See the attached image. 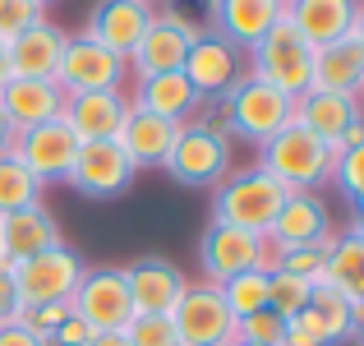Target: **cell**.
<instances>
[{"mask_svg": "<svg viewBox=\"0 0 364 346\" xmlns=\"http://www.w3.org/2000/svg\"><path fill=\"white\" fill-rule=\"evenodd\" d=\"M124 74H129V61L107 46H97L92 37H65V51H60V70H55V83L60 93H120Z\"/></svg>", "mask_w": 364, "mask_h": 346, "instance_id": "7", "label": "cell"}, {"mask_svg": "<svg viewBox=\"0 0 364 346\" xmlns=\"http://www.w3.org/2000/svg\"><path fill=\"white\" fill-rule=\"evenodd\" d=\"M9 79H14V74H9V61H5V46H0V88H5Z\"/></svg>", "mask_w": 364, "mask_h": 346, "instance_id": "46", "label": "cell"}, {"mask_svg": "<svg viewBox=\"0 0 364 346\" xmlns=\"http://www.w3.org/2000/svg\"><path fill=\"white\" fill-rule=\"evenodd\" d=\"M249 74H254V79H263V83H272L277 93H286V98H304V93H309L314 46L291 28L286 9H282V19L267 28L263 42L249 51Z\"/></svg>", "mask_w": 364, "mask_h": 346, "instance_id": "5", "label": "cell"}, {"mask_svg": "<svg viewBox=\"0 0 364 346\" xmlns=\"http://www.w3.org/2000/svg\"><path fill=\"white\" fill-rule=\"evenodd\" d=\"M124 282H129V305L134 314H171L180 305V295L189 291L185 273H180L171 258H134L129 268H124Z\"/></svg>", "mask_w": 364, "mask_h": 346, "instance_id": "14", "label": "cell"}, {"mask_svg": "<svg viewBox=\"0 0 364 346\" xmlns=\"http://www.w3.org/2000/svg\"><path fill=\"white\" fill-rule=\"evenodd\" d=\"M18 319H23V300H18V286H14L9 263L0 258V323H18Z\"/></svg>", "mask_w": 364, "mask_h": 346, "instance_id": "39", "label": "cell"}, {"mask_svg": "<svg viewBox=\"0 0 364 346\" xmlns=\"http://www.w3.org/2000/svg\"><path fill=\"white\" fill-rule=\"evenodd\" d=\"M231 346H254V342H240V337H235V342H231Z\"/></svg>", "mask_w": 364, "mask_h": 346, "instance_id": "50", "label": "cell"}, {"mask_svg": "<svg viewBox=\"0 0 364 346\" xmlns=\"http://www.w3.org/2000/svg\"><path fill=\"white\" fill-rule=\"evenodd\" d=\"M350 332L364 337V300H350Z\"/></svg>", "mask_w": 364, "mask_h": 346, "instance_id": "44", "label": "cell"}, {"mask_svg": "<svg viewBox=\"0 0 364 346\" xmlns=\"http://www.w3.org/2000/svg\"><path fill=\"white\" fill-rule=\"evenodd\" d=\"M139 171L129 167V157L120 152L116 139H97V143H79L74 152V167H70V185L88 199H116L134 185Z\"/></svg>", "mask_w": 364, "mask_h": 346, "instance_id": "11", "label": "cell"}, {"mask_svg": "<svg viewBox=\"0 0 364 346\" xmlns=\"http://www.w3.org/2000/svg\"><path fill=\"white\" fill-rule=\"evenodd\" d=\"M171 323H176L180 346H231L235 328H240L213 282L189 286V291L180 295V305L171 310Z\"/></svg>", "mask_w": 364, "mask_h": 346, "instance_id": "10", "label": "cell"}, {"mask_svg": "<svg viewBox=\"0 0 364 346\" xmlns=\"http://www.w3.org/2000/svg\"><path fill=\"white\" fill-rule=\"evenodd\" d=\"M70 305L92 332H124V323L134 319L124 268H83Z\"/></svg>", "mask_w": 364, "mask_h": 346, "instance_id": "8", "label": "cell"}, {"mask_svg": "<svg viewBox=\"0 0 364 346\" xmlns=\"http://www.w3.org/2000/svg\"><path fill=\"white\" fill-rule=\"evenodd\" d=\"M176 139H180V125H176V120H161V115L134 107V102H129V111H124L120 134H116L120 152L129 157V167H134V171H143V167H161V162H166V152L176 148Z\"/></svg>", "mask_w": 364, "mask_h": 346, "instance_id": "19", "label": "cell"}, {"mask_svg": "<svg viewBox=\"0 0 364 346\" xmlns=\"http://www.w3.org/2000/svg\"><path fill=\"white\" fill-rule=\"evenodd\" d=\"M70 314H74V305H70V300H55V305H33V310H23V319H18V323H23V328H33L37 337L46 342L65 319H70Z\"/></svg>", "mask_w": 364, "mask_h": 346, "instance_id": "38", "label": "cell"}, {"mask_svg": "<svg viewBox=\"0 0 364 346\" xmlns=\"http://www.w3.org/2000/svg\"><path fill=\"white\" fill-rule=\"evenodd\" d=\"M286 194H291V189H282L272 176H263L258 167L231 171V176L213 189V222L240 226V231H249V236L267 240V231H272L277 213H282Z\"/></svg>", "mask_w": 364, "mask_h": 346, "instance_id": "2", "label": "cell"}, {"mask_svg": "<svg viewBox=\"0 0 364 346\" xmlns=\"http://www.w3.org/2000/svg\"><path fill=\"white\" fill-rule=\"evenodd\" d=\"M83 268H88V263L79 258V249H70L60 240V245L42 249V254H33V258L9 263V273H14V286H18L23 310H33V305L70 300L74 286H79V277H83Z\"/></svg>", "mask_w": 364, "mask_h": 346, "instance_id": "6", "label": "cell"}, {"mask_svg": "<svg viewBox=\"0 0 364 346\" xmlns=\"http://www.w3.org/2000/svg\"><path fill=\"white\" fill-rule=\"evenodd\" d=\"M291 120H295V98H286V93L272 88V83L254 79L249 70L222 98V130L235 134V139H249L254 148L267 143L277 130H286Z\"/></svg>", "mask_w": 364, "mask_h": 346, "instance_id": "3", "label": "cell"}, {"mask_svg": "<svg viewBox=\"0 0 364 346\" xmlns=\"http://www.w3.org/2000/svg\"><path fill=\"white\" fill-rule=\"evenodd\" d=\"M161 167H166V176H176L189 189H203V185L217 189L231 176V134L213 120H185L176 148L166 152Z\"/></svg>", "mask_w": 364, "mask_h": 346, "instance_id": "4", "label": "cell"}, {"mask_svg": "<svg viewBox=\"0 0 364 346\" xmlns=\"http://www.w3.org/2000/svg\"><path fill=\"white\" fill-rule=\"evenodd\" d=\"M350 37L364 46V0H360V9H355V23H350Z\"/></svg>", "mask_w": 364, "mask_h": 346, "instance_id": "45", "label": "cell"}, {"mask_svg": "<svg viewBox=\"0 0 364 346\" xmlns=\"http://www.w3.org/2000/svg\"><path fill=\"white\" fill-rule=\"evenodd\" d=\"M332 236H337V231H328V236H323L318 245L277 249V268H282V273H291V277H300V282H309V286H323V263H328Z\"/></svg>", "mask_w": 364, "mask_h": 346, "instance_id": "32", "label": "cell"}, {"mask_svg": "<svg viewBox=\"0 0 364 346\" xmlns=\"http://www.w3.org/2000/svg\"><path fill=\"white\" fill-rule=\"evenodd\" d=\"M355 111H360V102L337 98V93H304V98H295V125H304L323 143H332V152H337L341 130L355 120Z\"/></svg>", "mask_w": 364, "mask_h": 346, "instance_id": "29", "label": "cell"}, {"mask_svg": "<svg viewBox=\"0 0 364 346\" xmlns=\"http://www.w3.org/2000/svg\"><path fill=\"white\" fill-rule=\"evenodd\" d=\"M350 226H355L360 236H364V208H355V222H350Z\"/></svg>", "mask_w": 364, "mask_h": 346, "instance_id": "48", "label": "cell"}, {"mask_svg": "<svg viewBox=\"0 0 364 346\" xmlns=\"http://www.w3.org/2000/svg\"><path fill=\"white\" fill-rule=\"evenodd\" d=\"M74 152H79V139L70 134L65 120H46V125H37V130H23L18 143H14V157L23 162L42 185L46 180H65L70 176Z\"/></svg>", "mask_w": 364, "mask_h": 346, "instance_id": "15", "label": "cell"}, {"mask_svg": "<svg viewBox=\"0 0 364 346\" xmlns=\"http://www.w3.org/2000/svg\"><path fill=\"white\" fill-rule=\"evenodd\" d=\"M198 258H203L208 282L222 286V282H231V277L249 273V268H263L267 240H263V236H249V231H240V226L208 222L203 240H198Z\"/></svg>", "mask_w": 364, "mask_h": 346, "instance_id": "12", "label": "cell"}, {"mask_svg": "<svg viewBox=\"0 0 364 346\" xmlns=\"http://www.w3.org/2000/svg\"><path fill=\"white\" fill-rule=\"evenodd\" d=\"M152 14H157V9L143 5V0H97L92 14H88V33L83 37H92L97 46H107V51H116V56L129 61L139 37L148 33Z\"/></svg>", "mask_w": 364, "mask_h": 346, "instance_id": "16", "label": "cell"}, {"mask_svg": "<svg viewBox=\"0 0 364 346\" xmlns=\"http://www.w3.org/2000/svg\"><path fill=\"white\" fill-rule=\"evenodd\" d=\"M124 342L129 346H180L171 314H134L124 323Z\"/></svg>", "mask_w": 364, "mask_h": 346, "instance_id": "34", "label": "cell"}, {"mask_svg": "<svg viewBox=\"0 0 364 346\" xmlns=\"http://www.w3.org/2000/svg\"><path fill=\"white\" fill-rule=\"evenodd\" d=\"M0 346H46V342L23 323H0Z\"/></svg>", "mask_w": 364, "mask_h": 346, "instance_id": "41", "label": "cell"}, {"mask_svg": "<svg viewBox=\"0 0 364 346\" xmlns=\"http://www.w3.org/2000/svg\"><path fill=\"white\" fill-rule=\"evenodd\" d=\"M129 98L124 93H70L60 107V120L70 125V134L79 143H97V139H116Z\"/></svg>", "mask_w": 364, "mask_h": 346, "instance_id": "22", "label": "cell"}, {"mask_svg": "<svg viewBox=\"0 0 364 346\" xmlns=\"http://www.w3.org/2000/svg\"><path fill=\"white\" fill-rule=\"evenodd\" d=\"M42 19H46V9L37 0H0V42H9L14 33L42 23Z\"/></svg>", "mask_w": 364, "mask_h": 346, "instance_id": "36", "label": "cell"}, {"mask_svg": "<svg viewBox=\"0 0 364 346\" xmlns=\"http://www.w3.org/2000/svg\"><path fill=\"white\" fill-rule=\"evenodd\" d=\"M309 93H337V98H360L364 93V46L355 37H341V42L314 51Z\"/></svg>", "mask_w": 364, "mask_h": 346, "instance_id": "25", "label": "cell"}, {"mask_svg": "<svg viewBox=\"0 0 364 346\" xmlns=\"http://www.w3.org/2000/svg\"><path fill=\"white\" fill-rule=\"evenodd\" d=\"M5 46V61H9V74L14 79H55L60 70V51H65V28L55 23H33L23 33H14Z\"/></svg>", "mask_w": 364, "mask_h": 346, "instance_id": "21", "label": "cell"}, {"mask_svg": "<svg viewBox=\"0 0 364 346\" xmlns=\"http://www.w3.org/2000/svg\"><path fill=\"white\" fill-rule=\"evenodd\" d=\"M309 295H314L309 282L282 273V268H272V273H267V310H272L277 319H295V314L309 305Z\"/></svg>", "mask_w": 364, "mask_h": 346, "instance_id": "33", "label": "cell"}, {"mask_svg": "<svg viewBox=\"0 0 364 346\" xmlns=\"http://www.w3.org/2000/svg\"><path fill=\"white\" fill-rule=\"evenodd\" d=\"M332 180L341 185V194H346L350 204L364 208V143H360V148L337 152V162H332Z\"/></svg>", "mask_w": 364, "mask_h": 346, "instance_id": "35", "label": "cell"}, {"mask_svg": "<svg viewBox=\"0 0 364 346\" xmlns=\"http://www.w3.org/2000/svg\"><path fill=\"white\" fill-rule=\"evenodd\" d=\"M282 5H291V0H282Z\"/></svg>", "mask_w": 364, "mask_h": 346, "instance_id": "53", "label": "cell"}, {"mask_svg": "<svg viewBox=\"0 0 364 346\" xmlns=\"http://www.w3.org/2000/svg\"><path fill=\"white\" fill-rule=\"evenodd\" d=\"M88 337H92V328L79 319V314H70V319H65L60 328H55L51 337H46V346H83Z\"/></svg>", "mask_w": 364, "mask_h": 346, "instance_id": "40", "label": "cell"}, {"mask_svg": "<svg viewBox=\"0 0 364 346\" xmlns=\"http://www.w3.org/2000/svg\"><path fill=\"white\" fill-rule=\"evenodd\" d=\"M364 143V111H355V120L341 130V139H337V152H346V148H360Z\"/></svg>", "mask_w": 364, "mask_h": 346, "instance_id": "42", "label": "cell"}, {"mask_svg": "<svg viewBox=\"0 0 364 346\" xmlns=\"http://www.w3.org/2000/svg\"><path fill=\"white\" fill-rule=\"evenodd\" d=\"M134 107H143V111L161 115V120L185 125V120H194V111L203 107V98H198V93L189 88V79H185L180 70H171V74H152V79H139Z\"/></svg>", "mask_w": 364, "mask_h": 346, "instance_id": "27", "label": "cell"}, {"mask_svg": "<svg viewBox=\"0 0 364 346\" xmlns=\"http://www.w3.org/2000/svg\"><path fill=\"white\" fill-rule=\"evenodd\" d=\"M217 291H222L226 310L235 314V323L249 319V314H258V310H267V273H263V268H249V273L222 282Z\"/></svg>", "mask_w": 364, "mask_h": 346, "instance_id": "31", "label": "cell"}, {"mask_svg": "<svg viewBox=\"0 0 364 346\" xmlns=\"http://www.w3.org/2000/svg\"><path fill=\"white\" fill-rule=\"evenodd\" d=\"M180 74L189 79V88L198 93V98H217L222 102L226 93H231V83L245 74V51H235L231 42H222L217 33H198L194 46H189L185 65H180Z\"/></svg>", "mask_w": 364, "mask_h": 346, "instance_id": "13", "label": "cell"}, {"mask_svg": "<svg viewBox=\"0 0 364 346\" xmlns=\"http://www.w3.org/2000/svg\"><path fill=\"white\" fill-rule=\"evenodd\" d=\"M355 102H364V93H360V98H355ZM360 111H364V107H360Z\"/></svg>", "mask_w": 364, "mask_h": 346, "instance_id": "52", "label": "cell"}, {"mask_svg": "<svg viewBox=\"0 0 364 346\" xmlns=\"http://www.w3.org/2000/svg\"><path fill=\"white\" fill-rule=\"evenodd\" d=\"M323 286L341 295V300H364V236L355 226L337 231L323 263Z\"/></svg>", "mask_w": 364, "mask_h": 346, "instance_id": "28", "label": "cell"}, {"mask_svg": "<svg viewBox=\"0 0 364 346\" xmlns=\"http://www.w3.org/2000/svg\"><path fill=\"white\" fill-rule=\"evenodd\" d=\"M355 9H360V0H291V5H286V19H291V28L318 51V46H332V42H341V37H350Z\"/></svg>", "mask_w": 364, "mask_h": 346, "instance_id": "24", "label": "cell"}, {"mask_svg": "<svg viewBox=\"0 0 364 346\" xmlns=\"http://www.w3.org/2000/svg\"><path fill=\"white\" fill-rule=\"evenodd\" d=\"M332 162H337L332 143H323L318 134H309L304 125L291 120L267 143H258L254 167L263 171V176H272L282 189H291V194H309L314 185H323V180L332 176Z\"/></svg>", "mask_w": 364, "mask_h": 346, "instance_id": "1", "label": "cell"}, {"mask_svg": "<svg viewBox=\"0 0 364 346\" xmlns=\"http://www.w3.org/2000/svg\"><path fill=\"white\" fill-rule=\"evenodd\" d=\"M28 204H42V180L18 157H0V217L18 213V208H28Z\"/></svg>", "mask_w": 364, "mask_h": 346, "instance_id": "30", "label": "cell"}, {"mask_svg": "<svg viewBox=\"0 0 364 346\" xmlns=\"http://www.w3.org/2000/svg\"><path fill=\"white\" fill-rule=\"evenodd\" d=\"M9 134H14V130H9L5 115H0V157H5V148H9Z\"/></svg>", "mask_w": 364, "mask_h": 346, "instance_id": "47", "label": "cell"}, {"mask_svg": "<svg viewBox=\"0 0 364 346\" xmlns=\"http://www.w3.org/2000/svg\"><path fill=\"white\" fill-rule=\"evenodd\" d=\"M286 337H300L309 346H337L350 332V300H341L332 286H314L309 305H304L295 319H286Z\"/></svg>", "mask_w": 364, "mask_h": 346, "instance_id": "17", "label": "cell"}, {"mask_svg": "<svg viewBox=\"0 0 364 346\" xmlns=\"http://www.w3.org/2000/svg\"><path fill=\"white\" fill-rule=\"evenodd\" d=\"M282 0H213V33L249 56L282 19Z\"/></svg>", "mask_w": 364, "mask_h": 346, "instance_id": "18", "label": "cell"}, {"mask_svg": "<svg viewBox=\"0 0 364 346\" xmlns=\"http://www.w3.org/2000/svg\"><path fill=\"white\" fill-rule=\"evenodd\" d=\"M83 346H129V342H124V332H92Z\"/></svg>", "mask_w": 364, "mask_h": 346, "instance_id": "43", "label": "cell"}, {"mask_svg": "<svg viewBox=\"0 0 364 346\" xmlns=\"http://www.w3.org/2000/svg\"><path fill=\"white\" fill-rule=\"evenodd\" d=\"M332 231V213L318 194H286L282 213H277L272 231H267V245L272 249H295V245H318Z\"/></svg>", "mask_w": 364, "mask_h": 346, "instance_id": "23", "label": "cell"}, {"mask_svg": "<svg viewBox=\"0 0 364 346\" xmlns=\"http://www.w3.org/2000/svg\"><path fill=\"white\" fill-rule=\"evenodd\" d=\"M37 5H42V9H46V5H51V0H37Z\"/></svg>", "mask_w": 364, "mask_h": 346, "instance_id": "51", "label": "cell"}, {"mask_svg": "<svg viewBox=\"0 0 364 346\" xmlns=\"http://www.w3.org/2000/svg\"><path fill=\"white\" fill-rule=\"evenodd\" d=\"M65 93L55 79H9L0 88V115H5L9 130H37L46 120H60Z\"/></svg>", "mask_w": 364, "mask_h": 346, "instance_id": "20", "label": "cell"}, {"mask_svg": "<svg viewBox=\"0 0 364 346\" xmlns=\"http://www.w3.org/2000/svg\"><path fill=\"white\" fill-rule=\"evenodd\" d=\"M51 245H60V226H55V217L46 213L42 204H28V208H18V213L0 217V258H5V263L33 258Z\"/></svg>", "mask_w": 364, "mask_h": 346, "instance_id": "26", "label": "cell"}, {"mask_svg": "<svg viewBox=\"0 0 364 346\" xmlns=\"http://www.w3.org/2000/svg\"><path fill=\"white\" fill-rule=\"evenodd\" d=\"M277 346H309V342H300V337H282Z\"/></svg>", "mask_w": 364, "mask_h": 346, "instance_id": "49", "label": "cell"}, {"mask_svg": "<svg viewBox=\"0 0 364 346\" xmlns=\"http://www.w3.org/2000/svg\"><path fill=\"white\" fill-rule=\"evenodd\" d=\"M143 5H152V0H143Z\"/></svg>", "mask_w": 364, "mask_h": 346, "instance_id": "54", "label": "cell"}, {"mask_svg": "<svg viewBox=\"0 0 364 346\" xmlns=\"http://www.w3.org/2000/svg\"><path fill=\"white\" fill-rule=\"evenodd\" d=\"M235 337L254 342V346H277V342L286 337V319H277L272 310H258V314H249V319H240Z\"/></svg>", "mask_w": 364, "mask_h": 346, "instance_id": "37", "label": "cell"}, {"mask_svg": "<svg viewBox=\"0 0 364 346\" xmlns=\"http://www.w3.org/2000/svg\"><path fill=\"white\" fill-rule=\"evenodd\" d=\"M198 33H203V28H198L189 14H180V9H157L152 23H148V33L139 37V46H134V56H129V70L139 74V79L180 70Z\"/></svg>", "mask_w": 364, "mask_h": 346, "instance_id": "9", "label": "cell"}]
</instances>
